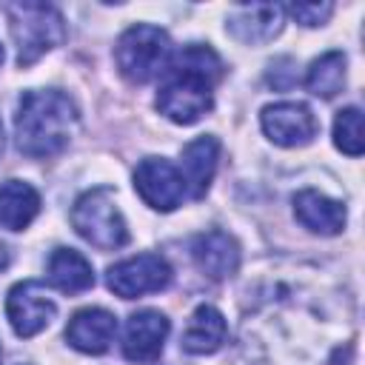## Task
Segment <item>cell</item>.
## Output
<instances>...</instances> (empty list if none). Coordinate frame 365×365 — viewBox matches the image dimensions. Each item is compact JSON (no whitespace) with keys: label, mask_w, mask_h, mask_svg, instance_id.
<instances>
[{"label":"cell","mask_w":365,"mask_h":365,"mask_svg":"<svg viewBox=\"0 0 365 365\" xmlns=\"http://www.w3.org/2000/svg\"><path fill=\"white\" fill-rule=\"evenodd\" d=\"M222 77V60L211 46L191 43L177 51L157 86V111L177 125H191L214 106V86Z\"/></svg>","instance_id":"cell-1"},{"label":"cell","mask_w":365,"mask_h":365,"mask_svg":"<svg viewBox=\"0 0 365 365\" xmlns=\"http://www.w3.org/2000/svg\"><path fill=\"white\" fill-rule=\"evenodd\" d=\"M77 123L80 114L68 94L57 88H31L17 103L14 143L26 157H54L68 148Z\"/></svg>","instance_id":"cell-2"},{"label":"cell","mask_w":365,"mask_h":365,"mask_svg":"<svg viewBox=\"0 0 365 365\" xmlns=\"http://www.w3.org/2000/svg\"><path fill=\"white\" fill-rule=\"evenodd\" d=\"M6 11L20 68L37 63L46 51L57 48L66 40V20L48 3H11Z\"/></svg>","instance_id":"cell-3"},{"label":"cell","mask_w":365,"mask_h":365,"mask_svg":"<svg viewBox=\"0 0 365 365\" xmlns=\"http://www.w3.org/2000/svg\"><path fill=\"white\" fill-rule=\"evenodd\" d=\"M114 60L128 83L143 86L165 71L171 60V37L160 26L137 23L120 34L114 46Z\"/></svg>","instance_id":"cell-4"},{"label":"cell","mask_w":365,"mask_h":365,"mask_svg":"<svg viewBox=\"0 0 365 365\" xmlns=\"http://www.w3.org/2000/svg\"><path fill=\"white\" fill-rule=\"evenodd\" d=\"M71 225L86 242H91L94 248H103V251H114L128 242L125 220L114 202V188H108V185H97V188L86 191L74 202Z\"/></svg>","instance_id":"cell-5"},{"label":"cell","mask_w":365,"mask_h":365,"mask_svg":"<svg viewBox=\"0 0 365 365\" xmlns=\"http://www.w3.org/2000/svg\"><path fill=\"white\" fill-rule=\"evenodd\" d=\"M108 288L123 299H137L143 294L163 291L171 282V265L160 254H137L108 268Z\"/></svg>","instance_id":"cell-6"},{"label":"cell","mask_w":365,"mask_h":365,"mask_svg":"<svg viewBox=\"0 0 365 365\" xmlns=\"http://www.w3.org/2000/svg\"><path fill=\"white\" fill-rule=\"evenodd\" d=\"M134 188L154 211H174L185 200V182L180 168L165 157H145L134 168Z\"/></svg>","instance_id":"cell-7"},{"label":"cell","mask_w":365,"mask_h":365,"mask_svg":"<svg viewBox=\"0 0 365 365\" xmlns=\"http://www.w3.org/2000/svg\"><path fill=\"white\" fill-rule=\"evenodd\" d=\"M54 314H57V302L48 297L43 282L23 279V282L11 285V291L6 297V317L17 336L40 334L43 328H48Z\"/></svg>","instance_id":"cell-8"},{"label":"cell","mask_w":365,"mask_h":365,"mask_svg":"<svg viewBox=\"0 0 365 365\" xmlns=\"http://www.w3.org/2000/svg\"><path fill=\"white\" fill-rule=\"evenodd\" d=\"M262 131L274 145L282 148H297V145H308L317 131L319 123L314 117V111L305 103H274L265 106L259 114Z\"/></svg>","instance_id":"cell-9"},{"label":"cell","mask_w":365,"mask_h":365,"mask_svg":"<svg viewBox=\"0 0 365 365\" xmlns=\"http://www.w3.org/2000/svg\"><path fill=\"white\" fill-rule=\"evenodd\" d=\"M282 23H285V9L279 3H251L231 9L225 20V31L245 46H259L274 40L282 31Z\"/></svg>","instance_id":"cell-10"},{"label":"cell","mask_w":365,"mask_h":365,"mask_svg":"<svg viewBox=\"0 0 365 365\" xmlns=\"http://www.w3.org/2000/svg\"><path fill=\"white\" fill-rule=\"evenodd\" d=\"M171 325L168 317L145 308L128 317L125 334H123V354L128 362H154L163 354V342L168 336Z\"/></svg>","instance_id":"cell-11"},{"label":"cell","mask_w":365,"mask_h":365,"mask_svg":"<svg viewBox=\"0 0 365 365\" xmlns=\"http://www.w3.org/2000/svg\"><path fill=\"white\" fill-rule=\"evenodd\" d=\"M117 336V319L106 308H83L66 325V342L83 354H106Z\"/></svg>","instance_id":"cell-12"},{"label":"cell","mask_w":365,"mask_h":365,"mask_svg":"<svg viewBox=\"0 0 365 365\" xmlns=\"http://www.w3.org/2000/svg\"><path fill=\"white\" fill-rule=\"evenodd\" d=\"M217 160H220V140L214 134H202L182 148L180 174L185 182V194H191L194 200L205 197V191L211 188V180L217 174Z\"/></svg>","instance_id":"cell-13"},{"label":"cell","mask_w":365,"mask_h":365,"mask_svg":"<svg viewBox=\"0 0 365 365\" xmlns=\"http://www.w3.org/2000/svg\"><path fill=\"white\" fill-rule=\"evenodd\" d=\"M191 257H194L197 268L211 279H225V277L237 274V268H240V245L231 234H225L220 228L194 237Z\"/></svg>","instance_id":"cell-14"},{"label":"cell","mask_w":365,"mask_h":365,"mask_svg":"<svg viewBox=\"0 0 365 365\" xmlns=\"http://www.w3.org/2000/svg\"><path fill=\"white\" fill-rule=\"evenodd\" d=\"M294 217L314 234L322 237H334L345 228L348 211L339 200H331L328 194L317 191V188H302L294 197Z\"/></svg>","instance_id":"cell-15"},{"label":"cell","mask_w":365,"mask_h":365,"mask_svg":"<svg viewBox=\"0 0 365 365\" xmlns=\"http://www.w3.org/2000/svg\"><path fill=\"white\" fill-rule=\"evenodd\" d=\"M225 336H228L225 317L214 305H200V308H194V314H191V319L182 331L180 345H182L185 354H200L202 356V354L220 351Z\"/></svg>","instance_id":"cell-16"},{"label":"cell","mask_w":365,"mask_h":365,"mask_svg":"<svg viewBox=\"0 0 365 365\" xmlns=\"http://www.w3.org/2000/svg\"><path fill=\"white\" fill-rule=\"evenodd\" d=\"M48 282L63 294H80L94 285V268L80 251L54 248L48 257Z\"/></svg>","instance_id":"cell-17"},{"label":"cell","mask_w":365,"mask_h":365,"mask_svg":"<svg viewBox=\"0 0 365 365\" xmlns=\"http://www.w3.org/2000/svg\"><path fill=\"white\" fill-rule=\"evenodd\" d=\"M40 214V194L23 180H6L0 185V225L23 231Z\"/></svg>","instance_id":"cell-18"},{"label":"cell","mask_w":365,"mask_h":365,"mask_svg":"<svg viewBox=\"0 0 365 365\" xmlns=\"http://www.w3.org/2000/svg\"><path fill=\"white\" fill-rule=\"evenodd\" d=\"M345 54L342 51H325L322 57H317L311 66H308V74H305V88L314 94V97H322V100H331L334 94L342 91L345 86Z\"/></svg>","instance_id":"cell-19"},{"label":"cell","mask_w":365,"mask_h":365,"mask_svg":"<svg viewBox=\"0 0 365 365\" xmlns=\"http://www.w3.org/2000/svg\"><path fill=\"white\" fill-rule=\"evenodd\" d=\"M334 145L348 154V157H359L365 148V137H362V111L356 106H348L336 114L334 120Z\"/></svg>","instance_id":"cell-20"},{"label":"cell","mask_w":365,"mask_h":365,"mask_svg":"<svg viewBox=\"0 0 365 365\" xmlns=\"http://www.w3.org/2000/svg\"><path fill=\"white\" fill-rule=\"evenodd\" d=\"M288 11L297 23L311 29V26H322L334 14V3H294L288 6Z\"/></svg>","instance_id":"cell-21"},{"label":"cell","mask_w":365,"mask_h":365,"mask_svg":"<svg viewBox=\"0 0 365 365\" xmlns=\"http://www.w3.org/2000/svg\"><path fill=\"white\" fill-rule=\"evenodd\" d=\"M9 259H11V257H9V248L0 242V271H3V268H9Z\"/></svg>","instance_id":"cell-22"},{"label":"cell","mask_w":365,"mask_h":365,"mask_svg":"<svg viewBox=\"0 0 365 365\" xmlns=\"http://www.w3.org/2000/svg\"><path fill=\"white\" fill-rule=\"evenodd\" d=\"M3 148H6V140H3V123H0V157H3Z\"/></svg>","instance_id":"cell-23"},{"label":"cell","mask_w":365,"mask_h":365,"mask_svg":"<svg viewBox=\"0 0 365 365\" xmlns=\"http://www.w3.org/2000/svg\"><path fill=\"white\" fill-rule=\"evenodd\" d=\"M0 63H3V46H0Z\"/></svg>","instance_id":"cell-24"},{"label":"cell","mask_w":365,"mask_h":365,"mask_svg":"<svg viewBox=\"0 0 365 365\" xmlns=\"http://www.w3.org/2000/svg\"><path fill=\"white\" fill-rule=\"evenodd\" d=\"M17 365H23V362H17ZM26 365H29V362H26Z\"/></svg>","instance_id":"cell-25"}]
</instances>
